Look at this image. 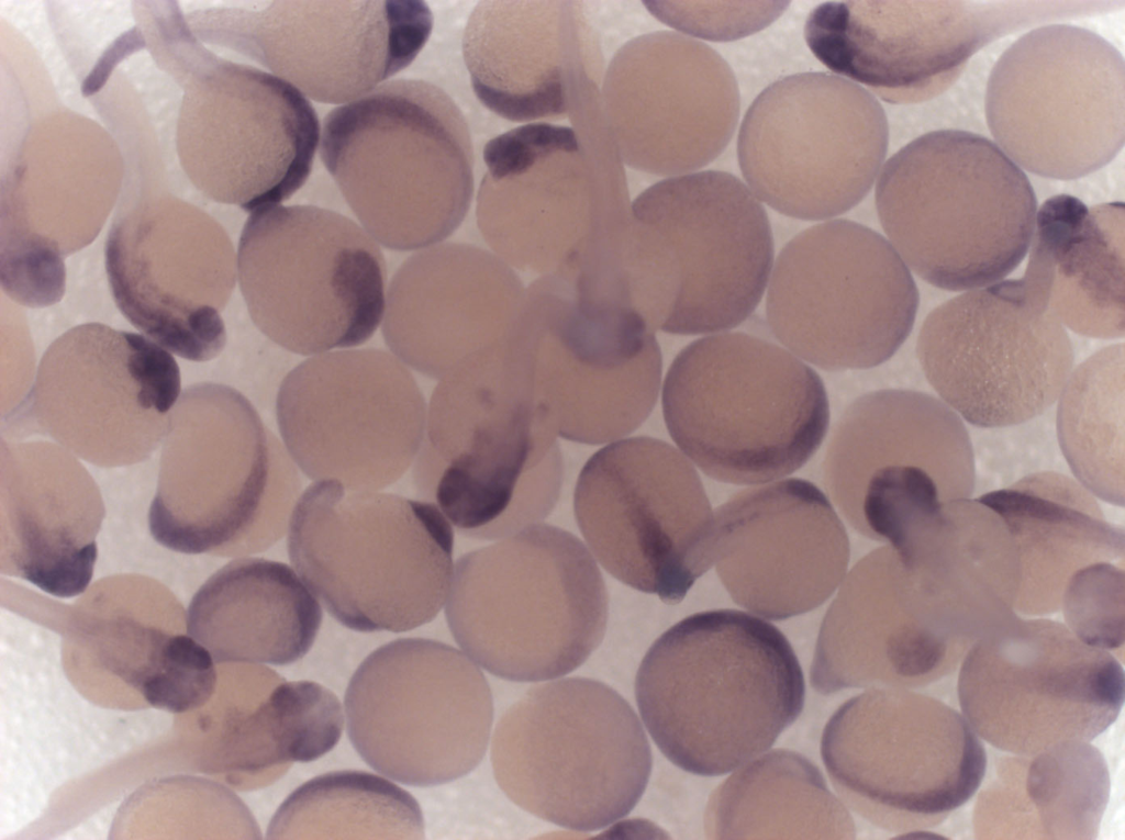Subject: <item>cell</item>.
<instances>
[{"label":"cell","instance_id":"6da1fadb","mask_svg":"<svg viewBox=\"0 0 1125 840\" xmlns=\"http://www.w3.org/2000/svg\"><path fill=\"white\" fill-rule=\"evenodd\" d=\"M786 636L736 609L688 616L648 649L635 679L642 720L661 753L692 774L728 773L768 750L804 705Z\"/></svg>","mask_w":1125,"mask_h":840},{"label":"cell","instance_id":"7a4b0ae2","mask_svg":"<svg viewBox=\"0 0 1125 840\" xmlns=\"http://www.w3.org/2000/svg\"><path fill=\"white\" fill-rule=\"evenodd\" d=\"M568 119L491 138L476 210L482 237L510 267L575 283L615 269L631 204L600 87Z\"/></svg>","mask_w":1125,"mask_h":840},{"label":"cell","instance_id":"3957f363","mask_svg":"<svg viewBox=\"0 0 1125 840\" xmlns=\"http://www.w3.org/2000/svg\"><path fill=\"white\" fill-rule=\"evenodd\" d=\"M773 250L751 190L731 173L695 171L648 187L631 204L617 278L651 331L710 335L753 314Z\"/></svg>","mask_w":1125,"mask_h":840},{"label":"cell","instance_id":"277c9868","mask_svg":"<svg viewBox=\"0 0 1125 840\" xmlns=\"http://www.w3.org/2000/svg\"><path fill=\"white\" fill-rule=\"evenodd\" d=\"M320 155L363 228L387 248L439 244L470 208L469 128L431 82L387 81L335 108L323 122Z\"/></svg>","mask_w":1125,"mask_h":840},{"label":"cell","instance_id":"5b68a950","mask_svg":"<svg viewBox=\"0 0 1125 840\" xmlns=\"http://www.w3.org/2000/svg\"><path fill=\"white\" fill-rule=\"evenodd\" d=\"M888 242L915 275L948 291L999 282L1024 259L1037 213L1023 171L987 137L923 134L892 155L876 184Z\"/></svg>","mask_w":1125,"mask_h":840},{"label":"cell","instance_id":"8992f818","mask_svg":"<svg viewBox=\"0 0 1125 840\" xmlns=\"http://www.w3.org/2000/svg\"><path fill=\"white\" fill-rule=\"evenodd\" d=\"M679 449L714 480L756 484L786 477L816 452L829 406L820 376L781 345L738 332L683 348L662 387Z\"/></svg>","mask_w":1125,"mask_h":840},{"label":"cell","instance_id":"52a82bcc","mask_svg":"<svg viewBox=\"0 0 1125 840\" xmlns=\"http://www.w3.org/2000/svg\"><path fill=\"white\" fill-rule=\"evenodd\" d=\"M446 619L458 646L488 672L515 682L557 679L603 640V576L572 534L533 524L456 562Z\"/></svg>","mask_w":1125,"mask_h":840},{"label":"cell","instance_id":"ba28073f","mask_svg":"<svg viewBox=\"0 0 1125 840\" xmlns=\"http://www.w3.org/2000/svg\"><path fill=\"white\" fill-rule=\"evenodd\" d=\"M316 481L289 520L292 565L347 628L401 632L436 617L453 579L452 526L432 503Z\"/></svg>","mask_w":1125,"mask_h":840},{"label":"cell","instance_id":"9c48e42d","mask_svg":"<svg viewBox=\"0 0 1125 840\" xmlns=\"http://www.w3.org/2000/svg\"><path fill=\"white\" fill-rule=\"evenodd\" d=\"M293 460L238 391L188 388L164 438L153 538L182 553L260 551L289 527L300 480Z\"/></svg>","mask_w":1125,"mask_h":840},{"label":"cell","instance_id":"30bf717a","mask_svg":"<svg viewBox=\"0 0 1125 840\" xmlns=\"http://www.w3.org/2000/svg\"><path fill=\"white\" fill-rule=\"evenodd\" d=\"M651 763L632 706L587 677L531 687L500 717L491 741L502 792L525 811L578 831L627 816L646 789Z\"/></svg>","mask_w":1125,"mask_h":840},{"label":"cell","instance_id":"8fae6325","mask_svg":"<svg viewBox=\"0 0 1125 840\" xmlns=\"http://www.w3.org/2000/svg\"><path fill=\"white\" fill-rule=\"evenodd\" d=\"M626 304L537 278L503 337L506 356L557 434L599 445L638 428L660 389L661 355Z\"/></svg>","mask_w":1125,"mask_h":840},{"label":"cell","instance_id":"7c38bea8","mask_svg":"<svg viewBox=\"0 0 1125 840\" xmlns=\"http://www.w3.org/2000/svg\"><path fill=\"white\" fill-rule=\"evenodd\" d=\"M237 279L255 325L294 354L359 346L383 320L379 244L332 210L277 204L253 212L240 240Z\"/></svg>","mask_w":1125,"mask_h":840},{"label":"cell","instance_id":"4fadbf2b","mask_svg":"<svg viewBox=\"0 0 1125 840\" xmlns=\"http://www.w3.org/2000/svg\"><path fill=\"white\" fill-rule=\"evenodd\" d=\"M825 769L855 813L889 830L935 826L979 788L987 754L962 714L905 687L845 702L821 740Z\"/></svg>","mask_w":1125,"mask_h":840},{"label":"cell","instance_id":"5bb4252c","mask_svg":"<svg viewBox=\"0 0 1125 840\" xmlns=\"http://www.w3.org/2000/svg\"><path fill=\"white\" fill-rule=\"evenodd\" d=\"M766 316L780 345L825 370H856L890 359L918 309L913 276L876 231L831 220L794 236L766 289Z\"/></svg>","mask_w":1125,"mask_h":840},{"label":"cell","instance_id":"9a60e30c","mask_svg":"<svg viewBox=\"0 0 1125 840\" xmlns=\"http://www.w3.org/2000/svg\"><path fill=\"white\" fill-rule=\"evenodd\" d=\"M985 116L995 144L1021 169L1058 180L1090 175L1124 146L1123 55L1085 27L1033 29L993 66Z\"/></svg>","mask_w":1125,"mask_h":840},{"label":"cell","instance_id":"2e32d148","mask_svg":"<svg viewBox=\"0 0 1125 840\" xmlns=\"http://www.w3.org/2000/svg\"><path fill=\"white\" fill-rule=\"evenodd\" d=\"M1124 692V670L1111 652L1058 621L1016 615L970 647L957 682L977 736L1025 758L1093 740L1120 715Z\"/></svg>","mask_w":1125,"mask_h":840},{"label":"cell","instance_id":"e0dca14e","mask_svg":"<svg viewBox=\"0 0 1125 840\" xmlns=\"http://www.w3.org/2000/svg\"><path fill=\"white\" fill-rule=\"evenodd\" d=\"M889 144L883 108L867 89L828 72L767 87L748 108L737 155L748 188L777 212L834 219L870 191Z\"/></svg>","mask_w":1125,"mask_h":840},{"label":"cell","instance_id":"ac0fdd59","mask_svg":"<svg viewBox=\"0 0 1125 840\" xmlns=\"http://www.w3.org/2000/svg\"><path fill=\"white\" fill-rule=\"evenodd\" d=\"M347 732L363 760L412 786L471 772L490 739L493 702L475 661L446 643L399 639L371 652L345 694Z\"/></svg>","mask_w":1125,"mask_h":840},{"label":"cell","instance_id":"d6986e66","mask_svg":"<svg viewBox=\"0 0 1125 840\" xmlns=\"http://www.w3.org/2000/svg\"><path fill=\"white\" fill-rule=\"evenodd\" d=\"M826 490L861 535L896 545L944 503L976 484L961 417L924 392L861 395L838 421L824 460Z\"/></svg>","mask_w":1125,"mask_h":840},{"label":"cell","instance_id":"ffe728a7","mask_svg":"<svg viewBox=\"0 0 1125 840\" xmlns=\"http://www.w3.org/2000/svg\"><path fill=\"white\" fill-rule=\"evenodd\" d=\"M579 529L615 579L664 603L681 602L713 564V518L692 463L650 437L614 441L582 468L573 497Z\"/></svg>","mask_w":1125,"mask_h":840},{"label":"cell","instance_id":"44dd1931","mask_svg":"<svg viewBox=\"0 0 1125 840\" xmlns=\"http://www.w3.org/2000/svg\"><path fill=\"white\" fill-rule=\"evenodd\" d=\"M916 352L942 401L982 428L1043 414L1073 366L1065 326L1023 278L966 291L935 307L920 329Z\"/></svg>","mask_w":1125,"mask_h":840},{"label":"cell","instance_id":"7402d4cb","mask_svg":"<svg viewBox=\"0 0 1125 840\" xmlns=\"http://www.w3.org/2000/svg\"><path fill=\"white\" fill-rule=\"evenodd\" d=\"M279 430L311 480L386 488L409 469L426 435L427 406L409 367L392 352L341 349L315 355L283 379Z\"/></svg>","mask_w":1125,"mask_h":840},{"label":"cell","instance_id":"603a6c76","mask_svg":"<svg viewBox=\"0 0 1125 840\" xmlns=\"http://www.w3.org/2000/svg\"><path fill=\"white\" fill-rule=\"evenodd\" d=\"M557 436L502 338L468 356L439 379L427 408L421 456L435 469L436 506L459 530L486 539L524 479L559 450Z\"/></svg>","mask_w":1125,"mask_h":840},{"label":"cell","instance_id":"cb8c5ba5","mask_svg":"<svg viewBox=\"0 0 1125 840\" xmlns=\"http://www.w3.org/2000/svg\"><path fill=\"white\" fill-rule=\"evenodd\" d=\"M604 120L627 166L680 176L715 160L739 120L740 99L725 59L690 36L658 31L623 45L601 89Z\"/></svg>","mask_w":1125,"mask_h":840},{"label":"cell","instance_id":"d4e9b609","mask_svg":"<svg viewBox=\"0 0 1125 840\" xmlns=\"http://www.w3.org/2000/svg\"><path fill=\"white\" fill-rule=\"evenodd\" d=\"M181 391L174 357L143 335L73 327L44 354L32 391L37 423L94 458L137 457L164 440Z\"/></svg>","mask_w":1125,"mask_h":840},{"label":"cell","instance_id":"484cf974","mask_svg":"<svg viewBox=\"0 0 1125 840\" xmlns=\"http://www.w3.org/2000/svg\"><path fill=\"white\" fill-rule=\"evenodd\" d=\"M712 560L736 604L780 620L833 594L846 573L849 541L824 493L787 479L744 490L715 511Z\"/></svg>","mask_w":1125,"mask_h":840},{"label":"cell","instance_id":"4316f807","mask_svg":"<svg viewBox=\"0 0 1125 840\" xmlns=\"http://www.w3.org/2000/svg\"><path fill=\"white\" fill-rule=\"evenodd\" d=\"M1014 18L969 1H829L811 11L804 38L834 75L909 103L949 87Z\"/></svg>","mask_w":1125,"mask_h":840},{"label":"cell","instance_id":"83f0119b","mask_svg":"<svg viewBox=\"0 0 1125 840\" xmlns=\"http://www.w3.org/2000/svg\"><path fill=\"white\" fill-rule=\"evenodd\" d=\"M241 44L322 103L346 104L408 67L427 42L424 1L276 0L241 16Z\"/></svg>","mask_w":1125,"mask_h":840},{"label":"cell","instance_id":"f1b7e54d","mask_svg":"<svg viewBox=\"0 0 1125 840\" xmlns=\"http://www.w3.org/2000/svg\"><path fill=\"white\" fill-rule=\"evenodd\" d=\"M105 267L121 313L159 346L191 361L223 350L221 312L237 260L214 226L179 214H134L112 229Z\"/></svg>","mask_w":1125,"mask_h":840},{"label":"cell","instance_id":"f546056e","mask_svg":"<svg viewBox=\"0 0 1125 840\" xmlns=\"http://www.w3.org/2000/svg\"><path fill=\"white\" fill-rule=\"evenodd\" d=\"M463 55L478 100L514 122L569 117L601 61L582 3L570 0L480 1Z\"/></svg>","mask_w":1125,"mask_h":840},{"label":"cell","instance_id":"4dcf8cb0","mask_svg":"<svg viewBox=\"0 0 1125 840\" xmlns=\"http://www.w3.org/2000/svg\"><path fill=\"white\" fill-rule=\"evenodd\" d=\"M524 294L517 275L497 255L468 244H436L394 273L383 337L404 365L441 379L506 334Z\"/></svg>","mask_w":1125,"mask_h":840},{"label":"cell","instance_id":"1f68e13d","mask_svg":"<svg viewBox=\"0 0 1125 840\" xmlns=\"http://www.w3.org/2000/svg\"><path fill=\"white\" fill-rule=\"evenodd\" d=\"M962 659L926 625L895 550L884 546L854 565L828 607L810 681L824 695L916 688L951 674Z\"/></svg>","mask_w":1125,"mask_h":840},{"label":"cell","instance_id":"d6a6232c","mask_svg":"<svg viewBox=\"0 0 1125 840\" xmlns=\"http://www.w3.org/2000/svg\"><path fill=\"white\" fill-rule=\"evenodd\" d=\"M892 548L925 613L954 642L970 648L1015 615L1018 551L1004 520L978 499L944 503Z\"/></svg>","mask_w":1125,"mask_h":840},{"label":"cell","instance_id":"836d02e7","mask_svg":"<svg viewBox=\"0 0 1125 840\" xmlns=\"http://www.w3.org/2000/svg\"><path fill=\"white\" fill-rule=\"evenodd\" d=\"M1124 219L1123 202L1088 206L1069 194L1036 213L1023 280L1079 335L1124 336Z\"/></svg>","mask_w":1125,"mask_h":840},{"label":"cell","instance_id":"e575fe53","mask_svg":"<svg viewBox=\"0 0 1125 840\" xmlns=\"http://www.w3.org/2000/svg\"><path fill=\"white\" fill-rule=\"evenodd\" d=\"M1010 530L1020 557L1015 609L1044 615L1059 608L1078 570L1124 560V530L1110 524L1093 494L1058 472H1036L979 499Z\"/></svg>","mask_w":1125,"mask_h":840},{"label":"cell","instance_id":"d590c367","mask_svg":"<svg viewBox=\"0 0 1125 840\" xmlns=\"http://www.w3.org/2000/svg\"><path fill=\"white\" fill-rule=\"evenodd\" d=\"M307 585L285 563L233 560L191 598L187 632L216 663H292L310 650L322 621L320 603Z\"/></svg>","mask_w":1125,"mask_h":840},{"label":"cell","instance_id":"8d00e7d4","mask_svg":"<svg viewBox=\"0 0 1125 840\" xmlns=\"http://www.w3.org/2000/svg\"><path fill=\"white\" fill-rule=\"evenodd\" d=\"M705 829L717 839H851L856 833L820 770L784 749L756 757L716 788Z\"/></svg>","mask_w":1125,"mask_h":840},{"label":"cell","instance_id":"74e56055","mask_svg":"<svg viewBox=\"0 0 1125 840\" xmlns=\"http://www.w3.org/2000/svg\"><path fill=\"white\" fill-rule=\"evenodd\" d=\"M414 797L366 772L316 776L292 792L267 829L269 839H422Z\"/></svg>","mask_w":1125,"mask_h":840},{"label":"cell","instance_id":"f35d334b","mask_svg":"<svg viewBox=\"0 0 1125 840\" xmlns=\"http://www.w3.org/2000/svg\"><path fill=\"white\" fill-rule=\"evenodd\" d=\"M1057 407V436L1074 477L1093 495L1124 505V344L1071 371Z\"/></svg>","mask_w":1125,"mask_h":840},{"label":"cell","instance_id":"ab89813d","mask_svg":"<svg viewBox=\"0 0 1125 840\" xmlns=\"http://www.w3.org/2000/svg\"><path fill=\"white\" fill-rule=\"evenodd\" d=\"M1032 758L1026 793L1043 832L1059 838L1096 835L1109 794L1101 753L1088 742L1070 741Z\"/></svg>","mask_w":1125,"mask_h":840},{"label":"cell","instance_id":"60d3db41","mask_svg":"<svg viewBox=\"0 0 1125 840\" xmlns=\"http://www.w3.org/2000/svg\"><path fill=\"white\" fill-rule=\"evenodd\" d=\"M210 651L190 635H168L149 628L141 665L127 675L153 707L186 713L203 706L214 694L218 674Z\"/></svg>","mask_w":1125,"mask_h":840},{"label":"cell","instance_id":"b9f144b4","mask_svg":"<svg viewBox=\"0 0 1125 840\" xmlns=\"http://www.w3.org/2000/svg\"><path fill=\"white\" fill-rule=\"evenodd\" d=\"M1067 627L1084 643L1103 650L1124 642V568L1095 562L1068 580L1060 606Z\"/></svg>","mask_w":1125,"mask_h":840},{"label":"cell","instance_id":"7bdbcfd3","mask_svg":"<svg viewBox=\"0 0 1125 840\" xmlns=\"http://www.w3.org/2000/svg\"><path fill=\"white\" fill-rule=\"evenodd\" d=\"M647 10L687 36L732 41L760 31L787 9L786 1H648Z\"/></svg>","mask_w":1125,"mask_h":840}]
</instances>
